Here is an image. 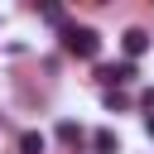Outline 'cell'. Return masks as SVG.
<instances>
[{
    "label": "cell",
    "mask_w": 154,
    "mask_h": 154,
    "mask_svg": "<svg viewBox=\"0 0 154 154\" xmlns=\"http://www.w3.org/2000/svg\"><path fill=\"white\" fill-rule=\"evenodd\" d=\"M63 48L77 53V58H96L101 53V34L91 24H63Z\"/></svg>",
    "instance_id": "1"
},
{
    "label": "cell",
    "mask_w": 154,
    "mask_h": 154,
    "mask_svg": "<svg viewBox=\"0 0 154 154\" xmlns=\"http://www.w3.org/2000/svg\"><path fill=\"white\" fill-rule=\"evenodd\" d=\"M130 77H135V63H101V67H96V82H101L106 91L120 87V82H130Z\"/></svg>",
    "instance_id": "2"
},
{
    "label": "cell",
    "mask_w": 154,
    "mask_h": 154,
    "mask_svg": "<svg viewBox=\"0 0 154 154\" xmlns=\"http://www.w3.org/2000/svg\"><path fill=\"white\" fill-rule=\"evenodd\" d=\"M120 48H125V63H135V58L149 48V34H144V29H125V34H120Z\"/></svg>",
    "instance_id": "3"
},
{
    "label": "cell",
    "mask_w": 154,
    "mask_h": 154,
    "mask_svg": "<svg viewBox=\"0 0 154 154\" xmlns=\"http://www.w3.org/2000/svg\"><path fill=\"white\" fill-rule=\"evenodd\" d=\"M91 149H96V154H116V149H120L116 130H96V135H91Z\"/></svg>",
    "instance_id": "4"
},
{
    "label": "cell",
    "mask_w": 154,
    "mask_h": 154,
    "mask_svg": "<svg viewBox=\"0 0 154 154\" xmlns=\"http://www.w3.org/2000/svg\"><path fill=\"white\" fill-rule=\"evenodd\" d=\"M43 144H48V140H43L38 130H24V135H19V154H43Z\"/></svg>",
    "instance_id": "5"
},
{
    "label": "cell",
    "mask_w": 154,
    "mask_h": 154,
    "mask_svg": "<svg viewBox=\"0 0 154 154\" xmlns=\"http://www.w3.org/2000/svg\"><path fill=\"white\" fill-rule=\"evenodd\" d=\"M101 101H106V111H130V96H125L120 87H111V91H106Z\"/></svg>",
    "instance_id": "6"
},
{
    "label": "cell",
    "mask_w": 154,
    "mask_h": 154,
    "mask_svg": "<svg viewBox=\"0 0 154 154\" xmlns=\"http://www.w3.org/2000/svg\"><path fill=\"white\" fill-rule=\"evenodd\" d=\"M58 140H63V144H82L87 135H82V125H72V120H63V125H58Z\"/></svg>",
    "instance_id": "7"
},
{
    "label": "cell",
    "mask_w": 154,
    "mask_h": 154,
    "mask_svg": "<svg viewBox=\"0 0 154 154\" xmlns=\"http://www.w3.org/2000/svg\"><path fill=\"white\" fill-rule=\"evenodd\" d=\"M43 19H48V24H67V19H63V10H58V5H43Z\"/></svg>",
    "instance_id": "8"
},
{
    "label": "cell",
    "mask_w": 154,
    "mask_h": 154,
    "mask_svg": "<svg viewBox=\"0 0 154 154\" xmlns=\"http://www.w3.org/2000/svg\"><path fill=\"white\" fill-rule=\"evenodd\" d=\"M144 130H149V140H154V116H149V120H144Z\"/></svg>",
    "instance_id": "9"
}]
</instances>
